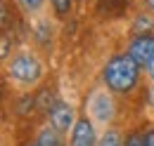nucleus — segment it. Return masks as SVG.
I'll return each instance as SVG.
<instances>
[{"label": "nucleus", "instance_id": "f8f14e48", "mask_svg": "<svg viewBox=\"0 0 154 146\" xmlns=\"http://www.w3.org/2000/svg\"><path fill=\"white\" fill-rule=\"evenodd\" d=\"M19 5L26 10V12H36V10H40L43 0H19Z\"/></svg>", "mask_w": 154, "mask_h": 146}, {"label": "nucleus", "instance_id": "4468645a", "mask_svg": "<svg viewBox=\"0 0 154 146\" xmlns=\"http://www.w3.org/2000/svg\"><path fill=\"white\" fill-rule=\"evenodd\" d=\"M7 52H10V40L7 36H2V57H7Z\"/></svg>", "mask_w": 154, "mask_h": 146}, {"label": "nucleus", "instance_id": "20e7f679", "mask_svg": "<svg viewBox=\"0 0 154 146\" xmlns=\"http://www.w3.org/2000/svg\"><path fill=\"white\" fill-rule=\"evenodd\" d=\"M69 146H97L95 127L88 118H78L74 130H71V142Z\"/></svg>", "mask_w": 154, "mask_h": 146}, {"label": "nucleus", "instance_id": "9b49d317", "mask_svg": "<svg viewBox=\"0 0 154 146\" xmlns=\"http://www.w3.org/2000/svg\"><path fill=\"white\" fill-rule=\"evenodd\" d=\"M123 146H145V134H142V132H137V130H133V132L126 137Z\"/></svg>", "mask_w": 154, "mask_h": 146}, {"label": "nucleus", "instance_id": "f3484780", "mask_svg": "<svg viewBox=\"0 0 154 146\" xmlns=\"http://www.w3.org/2000/svg\"><path fill=\"white\" fill-rule=\"evenodd\" d=\"M26 146H40V144H38V142H36V144H26Z\"/></svg>", "mask_w": 154, "mask_h": 146}, {"label": "nucleus", "instance_id": "2eb2a0df", "mask_svg": "<svg viewBox=\"0 0 154 146\" xmlns=\"http://www.w3.org/2000/svg\"><path fill=\"white\" fill-rule=\"evenodd\" d=\"M145 7H147V12L154 17V0H145Z\"/></svg>", "mask_w": 154, "mask_h": 146}, {"label": "nucleus", "instance_id": "0eeeda50", "mask_svg": "<svg viewBox=\"0 0 154 146\" xmlns=\"http://www.w3.org/2000/svg\"><path fill=\"white\" fill-rule=\"evenodd\" d=\"M38 144L40 146H64V144H62L59 132L52 127V125H50V127H43L38 132Z\"/></svg>", "mask_w": 154, "mask_h": 146}, {"label": "nucleus", "instance_id": "dca6fc26", "mask_svg": "<svg viewBox=\"0 0 154 146\" xmlns=\"http://www.w3.org/2000/svg\"><path fill=\"white\" fill-rule=\"evenodd\" d=\"M149 75H152V80H154V64L149 66Z\"/></svg>", "mask_w": 154, "mask_h": 146}, {"label": "nucleus", "instance_id": "1a4fd4ad", "mask_svg": "<svg viewBox=\"0 0 154 146\" xmlns=\"http://www.w3.org/2000/svg\"><path fill=\"white\" fill-rule=\"evenodd\" d=\"M97 146H123V142H121V134H119L116 130H109V132H104V134L100 137Z\"/></svg>", "mask_w": 154, "mask_h": 146}, {"label": "nucleus", "instance_id": "9d476101", "mask_svg": "<svg viewBox=\"0 0 154 146\" xmlns=\"http://www.w3.org/2000/svg\"><path fill=\"white\" fill-rule=\"evenodd\" d=\"M71 2H74V0H50V5H52V10L57 12V17H66V14L71 12Z\"/></svg>", "mask_w": 154, "mask_h": 146}, {"label": "nucleus", "instance_id": "f257e3e1", "mask_svg": "<svg viewBox=\"0 0 154 146\" xmlns=\"http://www.w3.org/2000/svg\"><path fill=\"white\" fill-rule=\"evenodd\" d=\"M137 75H140V66L135 64L131 54H116L104 66V83L112 92H119V94L133 90Z\"/></svg>", "mask_w": 154, "mask_h": 146}, {"label": "nucleus", "instance_id": "f03ea898", "mask_svg": "<svg viewBox=\"0 0 154 146\" xmlns=\"http://www.w3.org/2000/svg\"><path fill=\"white\" fill-rule=\"evenodd\" d=\"M10 78L19 80V83H36L40 78V61L31 54H17L10 66H7Z\"/></svg>", "mask_w": 154, "mask_h": 146}, {"label": "nucleus", "instance_id": "423d86ee", "mask_svg": "<svg viewBox=\"0 0 154 146\" xmlns=\"http://www.w3.org/2000/svg\"><path fill=\"white\" fill-rule=\"evenodd\" d=\"M93 113H95L97 120H102V123H107L112 118V99L104 92H97L93 97Z\"/></svg>", "mask_w": 154, "mask_h": 146}, {"label": "nucleus", "instance_id": "ddd939ff", "mask_svg": "<svg viewBox=\"0 0 154 146\" xmlns=\"http://www.w3.org/2000/svg\"><path fill=\"white\" fill-rule=\"evenodd\" d=\"M145 146H154V127L145 132Z\"/></svg>", "mask_w": 154, "mask_h": 146}, {"label": "nucleus", "instance_id": "7ed1b4c3", "mask_svg": "<svg viewBox=\"0 0 154 146\" xmlns=\"http://www.w3.org/2000/svg\"><path fill=\"white\" fill-rule=\"evenodd\" d=\"M128 54L135 59L137 66H152L154 64V36L152 33H142V36H135L131 40V47H128Z\"/></svg>", "mask_w": 154, "mask_h": 146}, {"label": "nucleus", "instance_id": "39448f33", "mask_svg": "<svg viewBox=\"0 0 154 146\" xmlns=\"http://www.w3.org/2000/svg\"><path fill=\"white\" fill-rule=\"evenodd\" d=\"M50 120H52V127L57 130V132H69V127L74 130V125H76L74 106L66 104V101H57V106L50 113Z\"/></svg>", "mask_w": 154, "mask_h": 146}, {"label": "nucleus", "instance_id": "6e6552de", "mask_svg": "<svg viewBox=\"0 0 154 146\" xmlns=\"http://www.w3.org/2000/svg\"><path fill=\"white\" fill-rule=\"evenodd\" d=\"M57 101H59V99H55V92H52V90H43L38 97H36V104H38L45 113H52V109L57 106Z\"/></svg>", "mask_w": 154, "mask_h": 146}]
</instances>
